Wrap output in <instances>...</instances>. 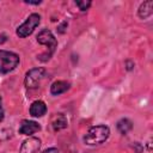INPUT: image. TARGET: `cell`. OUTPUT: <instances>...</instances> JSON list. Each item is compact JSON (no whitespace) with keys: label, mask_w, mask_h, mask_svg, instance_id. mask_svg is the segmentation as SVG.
Masks as SVG:
<instances>
[{"label":"cell","mask_w":153,"mask_h":153,"mask_svg":"<svg viewBox=\"0 0 153 153\" xmlns=\"http://www.w3.org/2000/svg\"><path fill=\"white\" fill-rule=\"evenodd\" d=\"M110 136V128L104 124L91 127L84 135V142L88 146H96L105 142Z\"/></svg>","instance_id":"obj_1"},{"label":"cell","mask_w":153,"mask_h":153,"mask_svg":"<svg viewBox=\"0 0 153 153\" xmlns=\"http://www.w3.org/2000/svg\"><path fill=\"white\" fill-rule=\"evenodd\" d=\"M37 42L39 44H43L48 48V51L37 56V59H39L41 61H47L51 57V55L54 54V51L56 50L57 47V41L55 38V36L53 35V32L48 29H43L38 35H37Z\"/></svg>","instance_id":"obj_2"},{"label":"cell","mask_w":153,"mask_h":153,"mask_svg":"<svg viewBox=\"0 0 153 153\" xmlns=\"http://www.w3.org/2000/svg\"><path fill=\"white\" fill-rule=\"evenodd\" d=\"M19 65V56L8 50H0V73L6 74L12 72Z\"/></svg>","instance_id":"obj_3"},{"label":"cell","mask_w":153,"mask_h":153,"mask_svg":"<svg viewBox=\"0 0 153 153\" xmlns=\"http://www.w3.org/2000/svg\"><path fill=\"white\" fill-rule=\"evenodd\" d=\"M39 23H41V16L38 13H31L26 18V20L17 27V31H16L17 36H19L20 38H25L30 36L35 31V29L39 25Z\"/></svg>","instance_id":"obj_4"},{"label":"cell","mask_w":153,"mask_h":153,"mask_svg":"<svg viewBox=\"0 0 153 153\" xmlns=\"http://www.w3.org/2000/svg\"><path fill=\"white\" fill-rule=\"evenodd\" d=\"M44 75H45V68H43V67H36V68L30 69L25 74V79H24L25 87L29 90L37 88L39 86L41 81L43 80Z\"/></svg>","instance_id":"obj_5"},{"label":"cell","mask_w":153,"mask_h":153,"mask_svg":"<svg viewBox=\"0 0 153 153\" xmlns=\"http://www.w3.org/2000/svg\"><path fill=\"white\" fill-rule=\"evenodd\" d=\"M41 148V140L38 137H29L23 141L19 153H38Z\"/></svg>","instance_id":"obj_6"},{"label":"cell","mask_w":153,"mask_h":153,"mask_svg":"<svg viewBox=\"0 0 153 153\" xmlns=\"http://www.w3.org/2000/svg\"><path fill=\"white\" fill-rule=\"evenodd\" d=\"M39 130H41V126L37 122L30 121V120H23L20 122L18 131L19 134H23V135H32Z\"/></svg>","instance_id":"obj_7"},{"label":"cell","mask_w":153,"mask_h":153,"mask_svg":"<svg viewBox=\"0 0 153 153\" xmlns=\"http://www.w3.org/2000/svg\"><path fill=\"white\" fill-rule=\"evenodd\" d=\"M71 87V84L66 80H57V81H54L50 86V93L54 94V96H59V94H62L65 93L67 90H69Z\"/></svg>","instance_id":"obj_8"},{"label":"cell","mask_w":153,"mask_h":153,"mask_svg":"<svg viewBox=\"0 0 153 153\" xmlns=\"http://www.w3.org/2000/svg\"><path fill=\"white\" fill-rule=\"evenodd\" d=\"M68 126V120L63 114H55V116L51 120V127L54 129V131H59L62 130L65 128H67Z\"/></svg>","instance_id":"obj_9"},{"label":"cell","mask_w":153,"mask_h":153,"mask_svg":"<svg viewBox=\"0 0 153 153\" xmlns=\"http://www.w3.org/2000/svg\"><path fill=\"white\" fill-rule=\"evenodd\" d=\"M47 112V105L42 100H35L30 106V115L33 117H42Z\"/></svg>","instance_id":"obj_10"},{"label":"cell","mask_w":153,"mask_h":153,"mask_svg":"<svg viewBox=\"0 0 153 153\" xmlns=\"http://www.w3.org/2000/svg\"><path fill=\"white\" fill-rule=\"evenodd\" d=\"M153 13V1L152 0H147L145 2H142L137 10V16L141 19H147L152 16Z\"/></svg>","instance_id":"obj_11"},{"label":"cell","mask_w":153,"mask_h":153,"mask_svg":"<svg viewBox=\"0 0 153 153\" xmlns=\"http://www.w3.org/2000/svg\"><path fill=\"white\" fill-rule=\"evenodd\" d=\"M116 127H117V130H118L121 134L126 135L127 133H129V131L133 129V123H131V121L128 120V118H121V120L117 122Z\"/></svg>","instance_id":"obj_12"},{"label":"cell","mask_w":153,"mask_h":153,"mask_svg":"<svg viewBox=\"0 0 153 153\" xmlns=\"http://www.w3.org/2000/svg\"><path fill=\"white\" fill-rule=\"evenodd\" d=\"M75 5L79 7L80 11H86L91 6V1L90 0H87V1L86 0H78V1H75Z\"/></svg>","instance_id":"obj_13"},{"label":"cell","mask_w":153,"mask_h":153,"mask_svg":"<svg viewBox=\"0 0 153 153\" xmlns=\"http://www.w3.org/2000/svg\"><path fill=\"white\" fill-rule=\"evenodd\" d=\"M67 26H68V23H67V22H63V23L57 27V31H59L60 33H65V31H66Z\"/></svg>","instance_id":"obj_14"},{"label":"cell","mask_w":153,"mask_h":153,"mask_svg":"<svg viewBox=\"0 0 153 153\" xmlns=\"http://www.w3.org/2000/svg\"><path fill=\"white\" fill-rule=\"evenodd\" d=\"M4 117H5V112H4V108H2V99L0 97V122L4 120Z\"/></svg>","instance_id":"obj_15"},{"label":"cell","mask_w":153,"mask_h":153,"mask_svg":"<svg viewBox=\"0 0 153 153\" xmlns=\"http://www.w3.org/2000/svg\"><path fill=\"white\" fill-rule=\"evenodd\" d=\"M133 67H134V62L127 60V61H126V68H127V71H131Z\"/></svg>","instance_id":"obj_16"},{"label":"cell","mask_w":153,"mask_h":153,"mask_svg":"<svg viewBox=\"0 0 153 153\" xmlns=\"http://www.w3.org/2000/svg\"><path fill=\"white\" fill-rule=\"evenodd\" d=\"M41 153H59V151H57L56 148L51 147V148H48V149H45V151H43V152H41Z\"/></svg>","instance_id":"obj_17"},{"label":"cell","mask_w":153,"mask_h":153,"mask_svg":"<svg viewBox=\"0 0 153 153\" xmlns=\"http://www.w3.org/2000/svg\"><path fill=\"white\" fill-rule=\"evenodd\" d=\"M42 1H25V4H29V5H39Z\"/></svg>","instance_id":"obj_18"}]
</instances>
